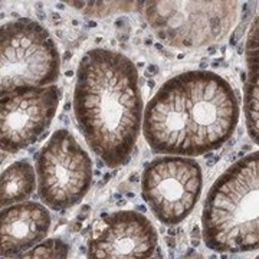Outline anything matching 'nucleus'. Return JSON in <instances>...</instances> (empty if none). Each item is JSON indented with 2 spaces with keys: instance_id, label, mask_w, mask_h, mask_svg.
Returning a JSON list of instances; mask_svg holds the SVG:
<instances>
[{
  "instance_id": "3",
  "label": "nucleus",
  "mask_w": 259,
  "mask_h": 259,
  "mask_svg": "<svg viewBox=\"0 0 259 259\" xmlns=\"http://www.w3.org/2000/svg\"><path fill=\"white\" fill-rule=\"evenodd\" d=\"M259 154L249 153L214 182L202 212V236L219 253L252 252L259 246Z\"/></svg>"
},
{
  "instance_id": "11",
  "label": "nucleus",
  "mask_w": 259,
  "mask_h": 259,
  "mask_svg": "<svg viewBox=\"0 0 259 259\" xmlns=\"http://www.w3.org/2000/svg\"><path fill=\"white\" fill-rule=\"evenodd\" d=\"M36 189V175L32 163L23 158L0 173V209L23 203Z\"/></svg>"
},
{
  "instance_id": "12",
  "label": "nucleus",
  "mask_w": 259,
  "mask_h": 259,
  "mask_svg": "<svg viewBox=\"0 0 259 259\" xmlns=\"http://www.w3.org/2000/svg\"><path fill=\"white\" fill-rule=\"evenodd\" d=\"M246 82L243 97V111L246 127L253 143H258V19L250 28L246 44Z\"/></svg>"
},
{
  "instance_id": "2",
  "label": "nucleus",
  "mask_w": 259,
  "mask_h": 259,
  "mask_svg": "<svg viewBox=\"0 0 259 259\" xmlns=\"http://www.w3.org/2000/svg\"><path fill=\"white\" fill-rule=\"evenodd\" d=\"M144 104L139 69L121 52L94 48L76 69L74 114L95 156L110 168L130 161L141 131Z\"/></svg>"
},
{
  "instance_id": "6",
  "label": "nucleus",
  "mask_w": 259,
  "mask_h": 259,
  "mask_svg": "<svg viewBox=\"0 0 259 259\" xmlns=\"http://www.w3.org/2000/svg\"><path fill=\"white\" fill-rule=\"evenodd\" d=\"M93 177V160L68 130H56L37 153V194L42 204L55 212L79 203Z\"/></svg>"
},
{
  "instance_id": "5",
  "label": "nucleus",
  "mask_w": 259,
  "mask_h": 259,
  "mask_svg": "<svg viewBox=\"0 0 259 259\" xmlns=\"http://www.w3.org/2000/svg\"><path fill=\"white\" fill-rule=\"evenodd\" d=\"M146 20L156 36L176 49H196L228 36L238 16L236 2H146Z\"/></svg>"
},
{
  "instance_id": "8",
  "label": "nucleus",
  "mask_w": 259,
  "mask_h": 259,
  "mask_svg": "<svg viewBox=\"0 0 259 259\" xmlns=\"http://www.w3.org/2000/svg\"><path fill=\"white\" fill-rule=\"evenodd\" d=\"M61 102L56 85L22 90L0 98V151L16 154L51 127Z\"/></svg>"
},
{
  "instance_id": "10",
  "label": "nucleus",
  "mask_w": 259,
  "mask_h": 259,
  "mask_svg": "<svg viewBox=\"0 0 259 259\" xmlns=\"http://www.w3.org/2000/svg\"><path fill=\"white\" fill-rule=\"evenodd\" d=\"M51 213L36 202L12 204L0 209V256L18 258L47 239Z\"/></svg>"
},
{
  "instance_id": "14",
  "label": "nucleus",
  "mask_w": 259,
  "mask_h": 259,
  "mask_svg": "<svg viewBox=\"0 0 259 259\" xmlns=\"http://www.w3.org/2000/svg\"><path fill=\"white\" fill-rule=\"evenodd\" d=\"M150 259H160V258H150Z\"/></svg>"
},
{
  "instance_id": "13",
  "label": "nucleus",
  "mask_w": 259,
  "mask_h": 259,
  "mask_svg": "<svg viewBox=\"0 0 259 259\" xmlns=\"http://www.w3.org/2000/svg\"><path fill=\"white\" fill-rule=\"evenodd\" d=\"M69 245L59 238L47 239L32 248L18 259H68Z\"/></svg>"
},
{
  "instance_id": "7",
  "label": "nucleus",
  "mask_w": 259,
  "mask_h": 259,
  "mask_svg": "<svg viewBox=\"0 0 259 259\" xmlns=\"http://www.w3.org/2000/svg\"><path fill=\"white\" fill-rule=\"evenodd\" d=\"M203 189L200 164L190 157L161 156L141 176V196L158 222L175 226L193 212Z\"/></svg>"
},
{
  "instance_id": "4",
  "label": "nucleus",
  "mask_w": 259,
  "mask_h": 259,
  "mask_svg": "<svg viewBox=\"0 0 259 259\" xmlns=\"http://www.w3.org/2000/svg\"><path fill=\"white\" fill-rule=\"evenodd\" d=\"M61 75V54L49 30L20 18L0 26V98L54 85Z\"/></svg>"
},
{
  "instance_id": "9",
  "label": "nucleus",
  "mask_w": 259,
  "mask_h": 259,
  "mask_svg": "<svg viewBox=\"0 0 259 259\" xmlns=\"http://www.w3.org/2000/svg\"><path fill=\"white\" fill-rule=\"evenodd\" d=\"M158 233L143 213L118 210L104 218V226L88 241L87 259H150Z\"/></svg>"
},
{
  "instance_id": "1",
  "label": "nucleus",
  "mask_w": 259,
  "mask_h": 259,
  "mask_svg": "<svg viewBox=\"0 0 259 259\" xmlns=\"http://www.w3.org/2000/svg\"><path fill=\"white\" fill-rule=\"evenodd\" d=\"M232 85L212 71H186L163 83L143 112L141 130L161 156L197 157L221 148L238 127Z\"/></svg>"
}]
</instances>
